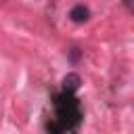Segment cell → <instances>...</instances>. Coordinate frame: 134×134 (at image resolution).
Masks as SVG:
<instances>
[{
	"label": "cell",
	"instance_id": "cell-2",
	"mask_svg": "<svg viewBox=\"0 0 134 134\" xmlns=\"http://www.w3.org/2000/svg\"><path fill=\"white\" fill-rule=\"evenodd\" d=\"M69 17H71V21H75V23H84V21H88L90 10H88V6H84V4H75V6L69 10Z\"/></svg>",
	"mask_w": 134,
	"mask_h": 134
},
{
	"label": "cell",
	"instance_id": "cell-3",
	"mask_svg": "<svg viewBox=\"0 0 134 134\" xmlns=\"http://www.w3.org/2000/svg\"><path fill=\"white\" fill-rule=\"evenodd\" d=\"M80 57V48H71V61H77Z\"/></svg>",
	"mask_w": 134,
	"mask_h": 134
},
{
	"label": "cell",
	"instance_id": "cell-1",
	"mask_svg": "<svg viewBox=\"0 0 134 134\" xmlns=\"http://www.w3.org/2000/svg\"><path fill=\"white\" fill-rule=\"evenodd\" d=\"M80 75L77 73H67L65 77H63V92L65 94H73L77 88H80Z\"/></svg>",
	"mask_w": 134,
	"mask_h": 134
}]
</instances>
